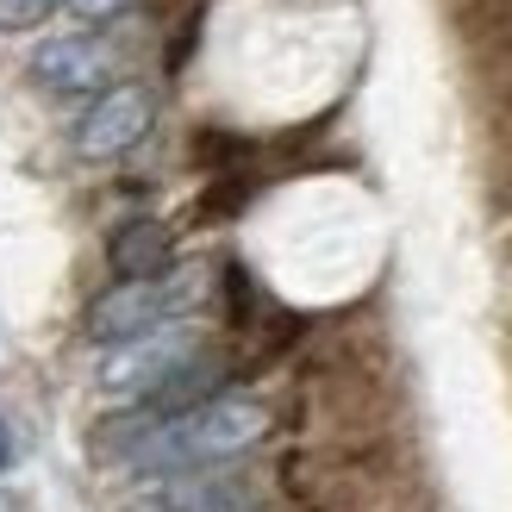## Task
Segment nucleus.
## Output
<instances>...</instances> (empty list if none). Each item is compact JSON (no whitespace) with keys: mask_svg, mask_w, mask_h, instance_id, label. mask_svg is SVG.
<instances>
[{"mask_svg":"<svg viewBox=\"0 0 512 512\" xmlns=\"http://www.w3.org/2000/svg\"><path fill=\"white\" fill-rule=\"evenodd\" d=\"M269 431V406L263 400H207L182 419H163L150 425L144 438L132 444V469H150V475H182V469H200V463H225V456H244L256 438Z\"/></svg>","mask_w":512,"mask_h":512,"instance_id":"f257e3e1","label":"nucleus"},{"mask_svg":"<svg viewBox=\"0 0 512 512\" xmlns=\"http://www.w3.org/2000/svg\"><path fill=\"white\" fill-rule=\"evenodd\" d=\"M200 294H207L200 269H163V275H144V281H119V288H107L88 306V338L94 344L144 338V331L175 325L188 306H200Z\"/></svg>","mask_w":512,"mask_h":512,"instance_id":"f03ea898","label":"nucleus"},{"mask_svg":"<svg viewBox=\"0 0 512 512\" xmlns=\"http://www.w3.org/2000/svg\"><path fill=\"white\" fill-rule=\"evenodd\" d=\"M194 356H200V331L188 319L157 325V331H144V338H125V344L107 350V363H100V388H107L113 400H150L175 369H188Z\"/></svg>","mask_w":512,"mask_h":512,"instance_id":"7ed1b4c3","label":"nucleus"},{"mask_svg":"<svg viewBox=\"0 0 512 512\" xmlns=\"http://www.w3.org/2000/svg\"><path fill=\"white\" fill-rule=\"evenodd\" d=\"M150 119H157V100H150L138 82H119V88H107V94L94 100L82 125H75V150H82L88 163L125 157V150L150 132Z\"/></svg>","mask_w":512,"mask_h":512,"instance_id":"20e7f679","label":"nucleus"},{"mask_svg":"<svg viewBox=\"0 0 512 512\" xmlns=\"http://www.w3.org/2000/svg\"><path fill=\"white\" fill-rule=\"evenodd\" d=\"M32 75L50 94H94L113 82V50L100 38H50L32 50Z\"/></svg>","mask_w":512,"mask_h":512,"instance_id":"39448f33","label":"nucleus"},{"mask_svg":"<svg viewBox=\"0 0 512 512\" xmlns=\"http://www.w3.org/2000/svg\"><path fill=\"white\" fill-rule=\"evenodd\" d=\"M107 263L119 281H144L169 269V225L163 219H125L107 238Z\"/></svg>","mask_w":512,"mask_h":512,"instance_id":"423d86ee","label":"nucleus"},{"mask_svg":"<svg viewBox=\"0 0 512 512\" xmlns=\"http://www.w3.org/2000/svg\"><path fill=\"white\" fill-rule=\"evenodd\" d=\"M150 506H157V512H232V506H250V500H244V481H232V475H194V469H182V475L157 481Z\"/></svg>","mask_w":512,"mask_h":512,"instance_id":"0eeeda50","label":"nucleus"},{"mask_svg":"<svg viewBox=\"0 0 512 512\" xmlns=\"http://www.w3.org/2000/svg\"><path fill=\"white\" fill-rule=\"evenodd\" d=\"M63 0H0V32H25V25L50 19Z\"/></svg>","mask_w":512,"mask_h":512,"instance_id":"6e6552de","label":"nucleus"},{"mask_svg":"<svg viewBox=\"0 0 512 512\" xmlns=\"http://www.w3.org/2000/svg\"><path fill=\"white\" fill-rule=\"evenodd\" d=\"M63 7L75 13V19H88V25H100V19H119L132 0H63Z\"/></svg>","mask_w":512,"mask_h":512,"instance_id":"1a4fd4ad","label":"nucleus"},{"mask_svg":"<svg viewBox=\"0 0 512 512\" xmlns=\"http://www.w3.org/2000/svg\"><path fill=\"white\" fill-rule=\"evenodd\" d=\"M7 463H13V431L0 425V469H7Z\"/></svg>","mask_w":512,"mask_h":512,"instance_id":"9d476101","label":"nucleus"}]
</instances>
